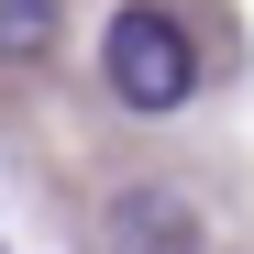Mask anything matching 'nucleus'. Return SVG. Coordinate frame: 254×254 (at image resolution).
Returning a JSON list of instances; mask_svg holds the SVG:
<instances>
[{
  "instance_id": "f257e3e1",
  "label": "nucleus",
  "mask_w": 254,
  "mask_h": 254,
  "mask_svg": "<svg viewBox=\"0 0 254 254\" xmlns=\"http://www.w3.org/2000/svg\"><path fill=\"white\" fill-rule=\"evenodd\" d=\"M100 77H111L122 111H188V89H199V45H188L177 11L133 0V11H111V33H100Z\"/></svg>"
},
{
  "instance_id": "f03ea898",
  "label": "nucleus",
  "mask_w": 254,
  "mask_h": 254,
  "mask_svg": "<svg viewBox=\"0 0 254 254\" xmlns=\"http://www.w3.org/2000/svg\"><path fill=\"white\" fill-rule=\"evenodd\" d=\"M111 254H199V210L177 188H122L111 199Z\"/></svg>"
},
{
  "instance_id": "7ed1b4c3",
  "label": "nucleus",
  "mask_w": 254,
  "mask_h": 254,
  "mask_svg": "<svg viewBox=\"0 0 254 254\" xmlns=\"http://www.w3.org/2000/svg\"><path fill=\"white\" fill-rule=\"evenodd\" d=\"M0 56H11V66L56 56V0H0Z\"/></svg>"
}]
</instances>
